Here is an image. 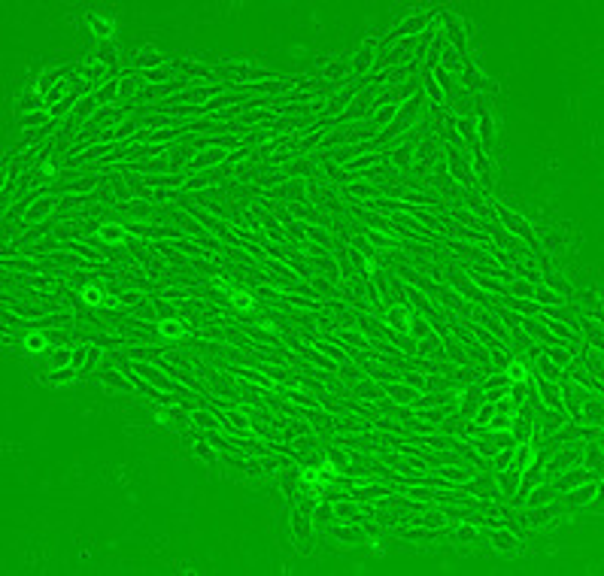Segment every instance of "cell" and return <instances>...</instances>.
<instances>
[{
  "label": "cell",
  "mask_w": 604,
  "mask_h": 576,
  "mask_svg": "<svg viewBox=\"0 0 604 576\" xmlns=\"http://www.w3.org/2000/svg\"><path fill=\"white\" fill-rule=\"evenodd\" d=\"M149 410H152L155 425H158V428H164V431L179 434V437H186V434L192 431V422H188V415L179 410L177 404H152Z\"/></svg>",
  "instance_id": "6da1fadb"
},
{
  "label": "cell",
  "mask_w": 604,
  "mask_h": 576,
  "mask_svg": "<svg viewBox=\"0 0 604 576\" xmlns=\"http://www.w3.org/2000/svg\"><path fill=\"white\" fill-rule=\"evenodd\" d=\"M97 382H101V388H104V395H110V397H122V400H140V395L134 391V386H131V379H128V373H122L119 367H104L101 370V377H97Z\"/></svg>",
  "instance_id": "7a4b0ae2"
},
{
  "label": "cell",
  "mask_w": 604,
  "mask_h": 576,
  "mask_svg": "<svg viewBox=\"0 0 604 576\" xmlns=\"http://www.w3.org/2000/svg\"><path fill=\"white\" fill-rule=\"evenodd\" d=\"M88 31H92L95 43H115V33H119V22H115L113 10H95L88 13Z\"/></svg>",
  "instance_id": "3957f363"
},
{
  "label": "cell",
  "mask_w": 604,
  "mask_h": 576,
  "mask_svg": "<svg viewBox=\"0 0 604 576\" xmlns=\"http://www.w3.org/2000/svg\"><path fill=\"white\" fill-rule=\"evenodd\" d=\"M528 228H532V233L537 237V243H541L553 258H559L562 252H565V240H562V233L553 228L550 222L544 219H528Z\"/></svg>",
  "instance_id": "277c9868"
},
{
  "label": "cell",
  "mask_w": 604,
  "mask_h": 576,
  "mask_svg": "<svg viewBox=\"0 0 604 576\" xmlns=\"http://www.w3.org/2000/svg\"><path fill=\"white\" fill-rule=\"evenodd\" d=\"M480 537L489 540V543L498 549L504 558H513V555H523L525 552V543L519 537H513L507 531H498V528H480Z\"/></svg>",
  "instance_id": "5b68a950"
},
{
  "label": "cell",
  "mask_w": 604,
  "mask_h": 576,
  "mask_svg": "<svg viewBox=\"0 0 604 576\" xmlns=\"http://www.w3.org/2000/svg\"><path fill=\"white\" fill-rule=\"evenodd\" d=\"M261 306V297H255L252 288L231 286L228 291V313H255Z\"/></svg>",
  "instance_id": "8992f818"
},
{
  "label": "cell",
  "mask_w": 604,
  "mask_h": 576,
  "mask_svg": "<svg viewBox=\"0 0 604 576\" xmlns=\"http://www.w3.org/2000/svg\"><path fill=\"white\" fill-rule=\"evenodd\" d=\"M155 328H158V337L170 340V343H179L183 337L195 334V324L188 319H179V315H173V319H158L155 322Z\"/></svg>",
  "instance_id": "52a82bcc"
},
{
  "label": "cell",
  "mask_w": 604,
  "mask_h": 576,
  "mask_svg": "<svg viewBox=\"0 0 604 576\" xmlns=\"http://www.w3.org/2000/svg\"><path fill=\"white\" fill-rule=\"evenodd\" d=\"M46 386H52V388H73V386H79L82 382V370H76L73 364H67V367H52V370H46Z\"/></svg>",
  "instance_id": "ba28073f"
},
{
  "label": "cell",
  "mask_w": 604,
  "mask_h": 576,
  "mask_svg": "<svg viewBox=\"0 0 604 576\" xmlns=\"http://www.w3.org/2000/svg\"><path fill=\"white\" fill-rule=\"evenodd\" d=\"M328 534L343 546H359L361 540H365V528H359V525H352V522H337V519L331 522Z\"/></svg>",
  "instance_id": "9c48e42d"
},
{
  "label": "cell",
  "mask_w": 604,
  "mask_h": 576,
  "mask_svg": "<svg viewBox=\"0 0 604 576\" xmlns=\"http://www.w3.org/2000/svg\"><path fill=\"white\" fill-rule=\"evenodd\" d=\"M501 373H504V377H507V382H510V386H523V382H528V379H532V364H528V361H523V358H519V355H510L507 361H504Z\"/></svg>",
  "instance_id": "30bf717a"
},
{
  "label": "cell",
  "mask_w": 604,
  "mask_h": 576,
  "mask_svg": "<svg viewBox=\"0 0 604 576\" xmlns=\"http://www.w3.org/2000/svg\"><path fill=\"white\" fill-rule=\"evenodd\" d=\"M383 391H386V395L392 397L398 406H416L419 397H422L416 388H410L407 382H401V379H398V382H383Z\"/></svg>",
  "instance_id": "8fae6325"
},
{
  "label": "cell",
  "mask_w": 604,
  "mask_h": 576,
  "mask_svg": "<svg viewBox=\"0 0 604 576\" xmlns=\"http://www.w3.org/2000/svg\"><path fill=\"white\" fill-rule=\"evenodd\" d=\"M519 482H523V473L513 470V467H501V470H495V486H498L501 497L510 504V497L519 491Z\"/></svg>",
  "instance_id": "7c38bea8"
},
{
  "label": "cell",
  "mask_w": 604,
  "mask_h": 576,
  "mask_svg": "<svg viewBox=\"0 0 604 576\" xmlns=\"http://www.w3.org/2000/svg\"><path fill=\"white\" fill-rule=\"evenodd\" d=\"M161 64H164V58L152 43H143L134 52V70L137 73H149V70H155V67H161Z\"/></svg>",
  "instance_id": "4fadbf2b"
},
{
  "label": "cell",
  "mask_w": 604,
  "mask_h": 576,
  "mask_svg": "<svg viewBox=\"0 0 604 576\" xmlns=\"http://www.w3.org/2000/svg\"><path fill=\"white\" fill-rule=\"evenodd\" d=\"M119 206H122V213H125L131 222H152V219H155V210H158L155 204H149V200H140V197L128 200V204H119Z\"/></svg>",
  "instance_id": "5bb4252c"
},
{
  "label": "cell",
  "mask_w": 604,
  "mask_h": 576,
  "mask_svg": "<svg viewBox=\"0 0 604 576\" xmlns=\"http://www.w3.org/2000/svg\"><path fill=\"white\" fill-rule=\"evenodd\" d=\"M225 158H228V149L213 146V149H206V152L195 155L192 161H188V173H195V170H206V167H219L222 161H225Z\"/></svg>",
  "instance_id": "9a60e30c"
},
{
  "label": "cell",
  "mask_w": 604,
  "mask_h": 576,
  "mask_svg": "<svg viewBox=\"0 0 604 576\" xmlns=\"http://www.w3.org/2000/svg\"><path fill=\"white\" fill-rule=\"evenodd\" d=\"M49 346H52V343H49V340H46V334L34 328L31 334H24V340L19 343V352H22L24 358H37V355H43Z\"/></svg>",
  "instance_id": "2e32d148"
},
{
  "label": "cell",
  "mask_w": 604,
  "mask_h": 576,
  "mask_svg": "<svg viewBox=\"0 0 604 576\" xmlns=\"http://www.w3.org/2000/svg\"><path fill=\"white\" fill-rule=\"evenodd\" d=\"M188 422H192V428H201V431L222 428V419L213 410H206V406H197V410L188 413Z\"/></svg>",
  "instance_id": "e0dca14e"
},
{
  "label": "cell",
  "mask_w": 604,
  "mask_h": 576,
  "mask_svg": "<svg viewBox=\"0 0 604 576\" xmlns=\"http://www.w3.org/2000/svg\"><path fill=\"white\" fill-rule=\"evenodd\" d=\"M97 237L106 240V243H113V246H122L128 240V228L119 222H104L101 228H97Z\"/></svg>",
  "instance_id": "ac0fdd59"
},
{
  "label": "cell",
  "mask_w": 604,
  "mask_h": 576,
  "mask_svg": "<svg viewBox=\"0 0 604 576\" xmlns=\"http://www.w3.org/2000/svg\"><path fill=\"white\" fill-rule=\"evenodd\" d=\"M456 543H474V540H480V528L474 522H468V519H462V522H452V534H450Z\"/></svg>",
  "instance_id": "d6986e66"
},
{
  "label": "cell",
  "mask_w": 604,
  "mask_h": 576,
  "mask_svg": "<svg viewBox=\"0 0 604 576\" xmlns=\"http://www.w3.org/2000/svg\"><path fill=\"white\" fill-rule=\"evenodd\" d=\"M452 128H456L459 140L465 143L468 149L477 143V133H474V115H456V122H452Z\"/></svg>",
  "instance_id": "ffe728a7"
},
{
  "label": "cell",
  "mask_w": 604,
  "mask_h": 576,
  "mask_svg": "<svg viewBox=\"0 0 604 576\" xmlns=\"http://www.w3.org/2000/svg\"><path fill=\"white\" fill-rule=\"evenodd\" d=\"M52 113L49 110H37V113H19V128L28 131V128H46V124H52Z\"/></svg>",
  "instance_id": "44dd1931"
},
{
  "label": "cell",
  "mask_w": 604,
  "mask_h": 576,
  "mask_svg": "<svg viewBox=\"0 0 604 576\" xmlns=\"http://www.w3.org/2000/svg\"><path fill=\"white\" fill-rule=\"evenodd\" d=\"M37 110H49V104H46L43 94H37V91L28 85L24 94L19 97V113H37Z\"/></svg>",
  "instance_id": "7402d4cb"
},
{
  "label": "cell",
  "mask_w": 604,
  "mask_h": 576,
  "mask_svg": "<svg viewBox=\"0 0 604 576\" xmlns=\"http://www.w3.org/2000/svg\"><path fill=\"white\" fill-rule=\"evenodd\" d=\"M95 100H97V106H115L119 104V76H113L106 85H101L95 91Z\"/></svg>",
  "instance_id": "603a6c76"
},
{
  "label": "cell",
  "mask_w": 604,
  "mask_h": 576,
  "mask_svg": "<svg viewBox=\"0 0 604 576\" xmlns=\"http://www.w3.org/2000/svg\"><path fill=\"white\" fill-rule=\"evenodd\" d=\"M131 315H134V319H140V322H158V310H155V304H152V300H149L146 295L140 297L134 306H131Z\"/></svg>",
  "instance_id": "cb8c5ba5"
},
{
  "label": "cell",
  "mask_w": 604,
  "mask_h": 576,
  "mask_svg": "<svg viewBox=\"0 0 604 576\" xmlns=\"http://www.w3.org/2000/svg\"><path fill=\"white\" fill-rule=\"evenodd\" d=\"M255 291V297H261L264 304H270V306H286V291H279V288H274V286H255L252 288Z\"/></svg>",
  "instance_id": "d4e9b609"
},
{
  "label": "cell",
  "mask_w": 604,
  "mask_h": 576,
  "mask_svg": "<svg viewBox=\"0 0 604 576\" xmlns=\"http://www.w3.org/2000/svg\"><path fill=\"white\" fill-rule=\"evenodd\" d=\"M286 264L292 267V270H295L301 279H310L313 273H316V267H313V258H310V255H288Z\"/></svg>",
  "instance_id": "484cf974"
},
{
  "label": "cell",
  "mask_w": 604,
  "mask_h": 576,
  "mask_svg": "<svg viewBox=\"0 0 604 576\" xmlns=\"http://www.w3.org/2000/svg\"><path fill=\"white\" fill-rule=\"evenodd\" d=\"M310 346H313V349H319V352H322V355H328V358H331V361H341V364L346 361V352H343V349H341V346H337V343H331V340H328V337H319V340H313V343H310Z\"/></svg>",
  "instance_id": "4316f807"
},
{
  "label": "cell",
  "mask_w": 604,
  "mask_h": 576,
  "mask_svg": "<svg viewBox=\"0 0 604 576\" xmlns=\"http://www.w3.org/2000/svg\"><path fill=\"white\" fill-rule=\"evenodd\" d=\"M259 246L264 249V255H268V258H274V261H288V255H292V252H288V249H286L283 243H279V240H270V237L259 240Z\"/></svg>",
  "instance_id": "83f0119b"
},
{
  "label": "cell",
  "mask_w": 604,
  "mask_h": 576,
  "mask_svg": "<svg viewBox=\"0 0 604 576\" xmlns=\"http://www.w3.org/2000/svg\"><path fill=\"white\" fill-rule=\"evenodd\" d=\"M532 300H534V304H541V306H547V304H565L568 297H562L559 291H553V288H547V286H534Z\"/></svg>",
  "instance_id": "f1b7e54d"
},
{
  "label": "cell",
  "mask_w": 604,
  "mask_h": 576,
  "mask_svg": "<svg viewBox=\"0 0 604 576\" xmlns=\"http://www.w3.org/2000/svg\"><path fill=\"white\" fill-rule=\"evenodd\" d=\"M513 422H516V410H510V413H495L492 422H489V428H492L495 434H510Z\"/></svg>",
  "instance_id": "f546056e"
},
{
  "label": "cell",
  "mask_w": 604,
  "mask_h": 576,
  "mask_svg": "<svg viewBox=\"0 0 604 576\" xmlns=\"http://www.w3.org/2000/svg\"><path fill=\"white\" fill-rule=\"evenodd\" d=\"M492 415H495V404H492V400H486V404L474 413V419H471V422H474L477 428H486V425L492 422Z\"/></svg>",
  "instance_id": "4dcf8cb0"
},
{
  "label": "cell",
  "mask_w": 604,
  "mask_h": 576,
  "mask_svg": "<svg viewBox=\"0 0 604 576\" xmlns=\"http://www.w3.org/2000/svg\"><path fill=\"white\" fill-rule=\"evenodd\" d=\"M250 155H252V152H250V149H246V146H240V149H234V152H228V158H225V164H228V167H237L240 161H246V158H250Z\"/></svg>",
  "instance_id": "1f68e13d"
}]
</instances>
